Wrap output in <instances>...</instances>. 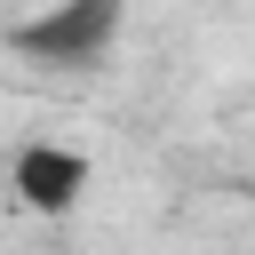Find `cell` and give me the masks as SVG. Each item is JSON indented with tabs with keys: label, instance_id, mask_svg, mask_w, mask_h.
<instances>
[{
	"label": "cell",
	"instance_id": "obj_1",
	"mask_svg": "<svg viewBox=\"0 0 255 255\" xmlns=\"http://www.w3.org/2000/svg\"><path fill=\"white\" fill-rule=\"evenodd\" d=\"M120 0H56L48 16H24L16 24V48L32 64H64V72H96L120 40Z\"/></svg>",
	"mask_w": 255,
	"mask_h": 255
},
{
	"label": "cell",
	"instance_id": "obj_2",
	"mask_svg": "<svg viewBox=\"0 0 255 255\" xmlns=\"http://www.w3.org/2000/svg\"><path fill=\"white\" fill-rule=\"evenodd\" d=\"M88 183H96V159L80 151V143H16L8 151V191L32 207V215H72L80 199H88Z\"/></svg>",
	"mask_w": 255,
	"mask_h": 255
}]
</instances>
